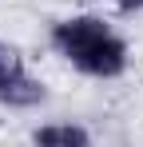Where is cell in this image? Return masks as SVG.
Masks as SVG:
<instances>
[{
  "label": "cell",
  "instance_id": "obj_1",
  "mask_svg": "<svg viewBox=\"0 0 143 147\" xmlns=\"http://www.w3.org/2000/svg\"><path fill=\"white\" fill-rule=\"evenodd\" d=\"M52 44L56 52L72 60L80 72L99 76V80H111L127 68V44L119 40L111 28L95 16H72V20H60L52 28Z\"/></svg>",
  "mask_w": 143,
  "mask_h": 147
},
{
  "label": "cell",
  "instance_id": "obj_2",
  "mask_svg": "<svg viewBox=\"0 0 143 147\" xmlns=\"http://www.w3.org/2000/svg\"><path fill=\"white\" fill-rule=\"evenodd\" d=\"M40 99H44V88L28 76L20 52L0 44V103H8V107H32Z\"/></svg>",
  "mask_w": 143,
  "mask_h": 147
},
{
  "label": "cell",
  "instance_id": "obj_3",
  "mask_svg": "<svg viewBox=\"0 0 143 147\" xmlns=\"http://www.w3.org/2000/svg\"><path fill=\"white\" fill-rule=\"evenodd\" d=\"M32 143L36 147H92V139L80 123H48L32 135Z\"/></svg>",
  "mask_w": 143,
  "mask_h": 147
}]
</instances>
